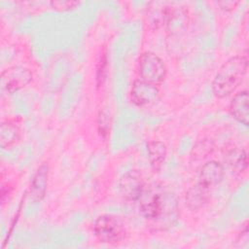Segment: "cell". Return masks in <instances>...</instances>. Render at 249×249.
Here are the masks:
<instances>
[{
  "label": "cell",
  "instance_id": "cell-2",
  "mask_svg": "<svg viewBox=\"0 0 249 249\" xmlns=\"http://www.w3.org/2000/svg\"><path fill=\"white\" fill-rule=\"evenodd\" d=\"M248 69L246 55H234L227 59L217 71L212 81V92L217 98H225L232 93L244 79Z\"/></svg>",
  "mask_w": 249,
  "mask_h": 249
},
{
  "label": "cell",
  "instance_id": "cell-20",
  "mask_svg": "<svg viewBox=\"0 0 249 249\" xmlns=\"http://www.w3.org/2000/svg\"><path fill=\"white\" fill-rule=\"evenodd\" d=\"M106 69H107V55L106 53H103L100 55L98 65H97V73H96V80H97V85L100 86L102 85L104 79H105V74H106Z\"/></svg>",
  "mask_w": 249,
  "mask_h": 249
},
{
  "label": "cell",
  "instance_id": "cell-14",
  "mask_svg": "<svg viewBox=\"0 0 249 249\" xmlns=\"http://www.w3.org/2000/svg\"><path fill=\"white\" fill-rule=\"evenodd\" d=\"M225 160L236 175H241L248 167V156L243 148L232 147L229 149L226 152Z\"/></svg>",
  "mask_w": 249,
  "mask_h": 249
},
{
  "label": "cell",
  "instance_id": "cell-12",
  "mask_svg": "<svg viewBox=\"0 0 249 249\" xmlns=\"http://www.w3.org/2000/svg\"><path fill=\"white\" fill-rule=\"evenodd\" d=\"M48 178L49 166L47 163H42L33 176L30 185L29 196L33 202L41 201L44 198L48 186Z\"/></svg>",
  "mask_w": 249,
  "mask_h": 249
},
{
  "label": "cell",
  "instance_id": "cell-17",
  "mask_svg": "<svg viewBox=\"0 0 249 249\" xmlns=\"http://www.w3.org/2000/svg\"><path fill=\"white\" fill-rule=\"evenodd\" d=\"M214 141L209 138H204L199 140L195 144L191 152L192 160L196 161H200L206 159L209 155L212 154L214 150Z\"/></svg>",
  "mask_w": 249,
  "mask_h": 249
},
{
  "label": "cell",
  "instance_id": "cell-4",
  "mask_svg": "<svg viewBox=\"0 0 249 249\" xmlns=\"http://www.w3.org/2000/svg\"><path fill=\"white\" fill-rule=\"evenodd\" d=\"M138 73L139 79L160 86L166 77L167 68L158 54L147 51L142 53L138 58Z\"/></svg>",
  "mask_w": 249,
  "mask_h": 249
},
{
  "label": "cell",
  "instance_id": "cell-13",
  "mask_svg": "<svg viewBox=\"0 0 249 249\" xmlns=\"http://www.w3.org/2000/svg\"><path fill=\"white\" fill-rule=\"evenodd\" d=\"M188 23H189L188 10L185 7L172 6L166 25H165L167 31L173 36H178L187 29Z\"/></svg>",
  "mask_w": 249,
  "mask_h": 249
},
{
  "label": "cell",
  "instance_id": "cell-16",
  "mask_svg": "<svg viewBox=\"0 0 249 249\" xmlns=\"http://www.w3.org/2000/svg\"><path fill=\"white\" fill-rule=\"evenodd\" d=\"M21 130L19 126L12 121L3 122L0 124V146L7 149L14 146L20 139Z\"/></svg>",
  "mask_w": 249,
  "mask_h": 249
},
{
  "label": "cell",
  "instance_id": "cell-21",
  "mask_svg": "<svg viewBox=\"0 0 249 249\" xmlns=\"http://www.w3.org/2000/svg\"><path fill=\"white\" fill-rule=\"evenodd\" d=\"M219 9L225 12H231L233 11L237 5L239 4V1H232V0H224V1H218L216 2Z\"/></svg>",
  "mask_w": 249,
  "mask_h": 249
},
{
  "label": "cell",
  "instance_id": "cell-3",
  "mask_svg": "<svg viewBox=\"0 0 249 249\" xmlns=\"http://www.w3.org/2000/svg\"><path fill=\"white\" fill-rule=\"evenodd\" d=\"M95 237L102 243L118 244L127 237V230L124 221L115 215L104 214L93 223Z\"/></svg>",
  "mask_w": 249,
  "mask_h": 249
},
{
  "label": "cell",
  "instance_id": "cell-10",
  "mask_svg": "<svg viewBox=\"0 0 249 249\" xmlns=\"http://www.w3.org/2000/svg\"><path fill=\"white\" fill-rule=\"evenodd\" d=\"M224 174L225 169L223 164L218 160H211L202 164L198 175V182L211 188L223 180Z\"/></svg>",
  "mask_w": 249,
  "mask_h": 249
},
{
  "label": "cell",
  "instance_id": "cell-7",
  "mask_svg": "<svg viewBox=\"0 0 249 249\" xmlns=\"http://www.w3.org/2000/svg\"><path fill=\"white\" fill-rule=\"evenodd\" d=\"M146 185L140 172L131 170L123 175L119 182V190L122 196L128 201H137Z\"/></svg>",
  "mask_w": 249,
  "mask_h": 249
},
{
  "label": "cell",
  "instance_id": "cell-18",
  "mask_svg": "<svg viewBox=\"0 0 249 249\" xmlns=\"http://www.w3.org/2000/svg\"><path fill=\"white\" fill-rule=\"evenodd\" d=\"M97 128L100 136L104 139H106L110 133L111 128V117L110 115L105 111L102 110L99 112L97 117Z\"/></svg>",
  "mask_w": 249,
  "mask_h": 249
},
{
  "label": "cell",
  "instance_id": "cell-19",
  "mask_svg": "<svg viewBox=\"0 0 249 249\" xmlns=\"http://www.w3.org/2000/svg\"><path fill=\"white\" fill-rule=\"evenodd\" d=\"M80 2L74 0H54L50 3L51 7L56 11H68L76 8Z\"/></svg>",
  "mask_w": 249,
  "mask_h": 249
},
{
  "label": "cell",
  "instance_id": "cell-1",
  "mask_svg": "<svg viewBox=\"0 0 249 249\" xmlns=\"http://www.w3.org/2000/svg\"><path fill=\"white\" fill-rule=\"evenodd\" d=\"M137 201L141 214L154 231L169 230L180 217L178 198L170 191L145 187Z\"/></svg>",
  "mask_w": 249,
  "mask_h": 249
},
{
  "label": "cell",
  "instance_id": "cell-5",
  "mask_svg": "<svg viewBox=\"0 0 249 249\" xmlns=\"http://www.w3.org/2000/svg\"><path fill=\"white\" fill-rule=\"evenodd\" d=\"M32 72L28 68L19 65L11 66L1 73V90L9 94L14 93L25 88L32 81Z\"/></svg>",
  "mask_w": 249,
  "mask_h": 249
},
{
  "label": "cell",
  "instance_id": "cell-15",
  "mask_svg": "<svg viewBox=\"0 0 249 249\" xmlns=\"http://www.w3.org/2000/svg\"><path fill=\"white\" fill-rule=\"evenodd\" d=\"M148 158L154 172H159L167 155L166 145L159 140H152L147 144Z\"/></svg>",
  "mask_w": 249,
  "mask_h": 249
},
{
  "label": "cell",
  "instance_id": "cell-9",
  "mask_svg": "<svg viewBox=\"0 0 249 249\" xmlns=\"http://www.w3.org/2000/svg\"><path fill=\"white\" fill-rule=\"evenodd\" d=\"M210 188L197 182L189 188L185 196V204L191 211H197L210 200Z\"/></svg>",
  "mask_w": 249,
  "mask_h": 249
},
{
  "label": "cell",
  "instance_id": "cell-6",
  "mask_svg": "<svg viewBox=\"0 0 249 249\" xmlns=\"http://www.w3.org/2000/svg\"><path fill=\"white\" fill-rule=\"evenodd\" d=\"M130 99L133 104L139 107L151 106L157 103L160 97L159 86L136 79L130 89Z\"/></svg>",
  "mask_w": 249,
  "mask_h": 249
},
{
  "label": "cell",
  "instance_id": "cell-11",
  "mask_svg": "<svg viewBox=\"0 0 249 249\" xmlns=\"http://www.w3.org/2000/svg\"><path fill=\"white\" fill-rule=\"evenodd\" d=\"M249 96L246 89L240 90L234 94L230 103V112L231 116L241 124L247 126L249 124Z\"/></svg>",
  "mask_w": 249,
  "mask_h": 249
},
{
  "label": "cell",
  "instance_id": "cell-8",
  "mask_svg": "<svg viewBox=\"0 0 249 249\" xmlns=\"http://www.w3.org/2000/svg\"><path fill=\"white\" fill-rule=\"evenodd\" d=\"M172 4L165 1L150 2L147 10L145 20L151 30H158L166 25Z\"/></svg>",
  "mask_w": 249,
  "mask_h": 249
}]
</instances>
